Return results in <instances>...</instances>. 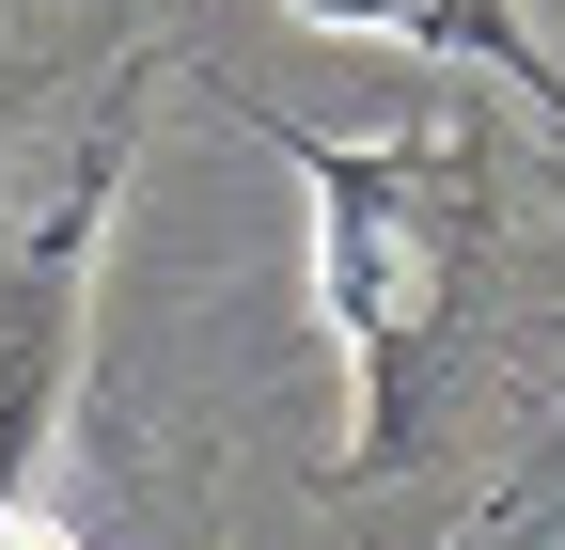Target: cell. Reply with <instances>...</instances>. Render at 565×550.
<instances>
[{
	"mask_svg": "<svg viewBox=\"0 0 565 550\" xmlns=\"http://www.w3.org/2000/svg\"><path fill=\"white\" fill-rule=\"evenodd\" d=\"M315 204V315L330 347L362 362V441H345V488H393L408 456H440V378L471 347V284L487 236H503V189H487L471 126H408V142H315L299 110H252Z\"/></svg>",
	"mask_w": 565,
	"mask_h": 550,
	"instance_id": "6da1fadb",
	"label": "cell"
},
{
	"mask_svg": "<svg viewBox=\"0 0 565 550\" xmlns=\"http://www.w3.org/2000/svg\"><path fill=\"white\" fill-rule=\"evenodd\" d=\"M315 17H345V32H393V47H440V63H487L519 110H550L565 126V63L519 32V0H315Z\"/></svg>",
	"mask_w": 565,
	"mask_h": 550,
	"instance_id": "7a4b0ae2",
	"label": "cell"
}]
</instances>
